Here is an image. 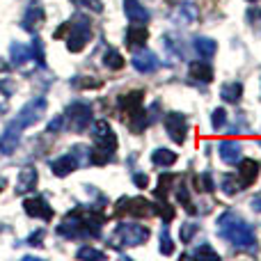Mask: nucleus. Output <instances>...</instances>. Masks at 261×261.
Returning a JSON list of instances; mask_svg holds the SVG:
<instances>
[{
	"mask_svg": "<svg viewBox=\"0 0 261 261\" xmlns=\"http://www.w3.org/2000/svg\"><path fill=\"white\" fill-rule=\"evenodd\" d=\"M218 229L220 236L234 243L236 248H254L257 245V236H254L252 227L245 220H241L236 213H222L218 220Z\"/></svg>",
	"mask_w": 261,
	"mask_h": 261,
	"instance_id": "obj_2",
	"label": "nucleus"
},
{
	"mask_svg": "<svg viewBox=\"0 0 261 261\" xmlns=\"http://www.w3.org/2000/svg\"><path fill=\"white\" fill-rule=\"evenodd\" d=\"M259 176V163L252 158H241L239 161V186L241 188H248L257 181Z\"/></svg>",
	"mask_w": 261,
	"mask_h": 261,
	"instance_id": "obj_9",
	"label": "nucleus"
},
{
	"mask_svg": "<svg viewBox=\"0 0 261 261\" xmlns=\"http://www.w3.org/2000/svg\"><path fill=\"white\" fill-rule=\"evenodd\" d=\"M199 190H204V193H213L216 190V186H213V179H211V174H202L199 176Z\"/></svg>",
	"mask_w": 261,
	"mask_h": 261,
	"instance_id": "obj_35",
	"label": "nucleus"
},
{
	"mask_svg": "<svg viewBox=\"0 0 261 261\" xmlns=\"http://www.w3.org/2000/svg\"><path fill=\"white\" fill-rule=\"evenodd\" d=\"M92 138H94L96 147L106 149V151H110V153L117 149V135H115V130L110 128V124L103 122V119H99V122L92 126Z\"/></svg>",
	"mask_w": 261,
	"mask_h": 261,
	"instance_id": "obj_7",
	"label": "nucleus"
},
{
	"mask_svg": "<svg viewBox=\"0 0 261 261\" xmlns=\"http://www.w3.org/2000/svg\"><path fill=\"white\" fill-rule=\"evenodd\" d=\"M9 53H12V62L14 64H23L32 55V50L28 48V46H23V44H12L9 46Z\"/></svg>",
	"mask_w": 261,
	"mask_h": 261,
	"instance_id": "obj_23",
	"label": "nucleus"
},
{
	"mask_svg": "<svg viewBox=\"0 0 261 261\" xmlns=\"http://www.w3.org/2000/svg\"><path fill=\"white\" fill-rule=\"evenodd\" d=\"M147 37H149V32L144 28V23H133L126 30V46L128 48H140V46H144Z\"/></svg>",
	"mask_w": 261,
	"mask_h": 261,
	"instance_id": "obj_15",
	"label": "nucleus"
},
{
	"mask_svg": "<svg viewBox=\"0 0 261 261\" xmlns=\"http://www.w3.org/2000/svg\"><path fill=\"white\" fill-rule=\"evenodd\" d=\"M195 50H197L202 58H211L218 50V44L213 39H208V37H197V39H195Z\"/></svg>",
	"mask_w": 261,
	"mask_h": 261,
	"instance_id": "obj_22",
	"label": "nucleus"
},
{
	"mask_svg": "<svg viewBox=\"0 0 261 261\" xmlns=\"http://www.w3.org/2000/svg\"><path fill=\"white\" fill-rule=\"evenodd\" d=\"M110 158H113V153L106 151V149H101V147L90 149V163H94V165H106Z\"/></svg>",
	"mask_w": 261,
	"mask_h": 261,
	"instance_id": "obj_25",
	"label": "nucleus"
},
{
	"mask_svg": "<svg viewBox=\"0 0 261 261\" xmlns=\"http://www.w3.org/2000/svg\"><path fill=\"white\" fill-rule=\"evenodd\" d=\"M176 202L184 204V206L188 208V213H193V204H190V197H188V188H186L184 184L176 188Z\"/></svg>",
	"mask_w": 261,
	"mask_h": 261,
	"instance_id": "obj_30",
	"label": "nucleus"
},
{
	"mask_svg": "<svg viewBox=\"0 0 261 261\" xmlns=\"http://www.w3.org/2000/svg\"><path fill=\"white\" fill-rule=\"evenodd\" d=\"M174 161H176V153L170 151V149H165V147L156 149V151L151 153V163L158 165V167H170Z\"/></svg>",
	"mask_w": 261,
	"mask_h": 261,
	"instance_id": "obj_20",
	"label": "nucleus"
},
{
	"mask_svg": "<svg viewBox=\"0 0 261 261\" xmlns=\"http://www.w3.org/2000/svg\"><path fill=\"white\" fill-rule=\"evenodd\" d=\"M46 115V99L44 96H35L32 101H28L21 108V113L9 122V126L5 128V133L0 135V151L3 153H14V149L21 142V130L37 124Z\"/></svg>",
	"mask_w": 261,
	"mask_h": 261,
	"instance_id": "obj_1",
	"label": "nucleus"
},
{
	"mask_svg": "<svg viewBox=\"0 0 261 261\" xmlns=\"http://www.w3.org/2000/svg\"><path fill=\"white\" fill-rule=\"evenodd\" d=\"M218 149H220V158L225 163H229V165H236V163L241 161L243 147H241V142H236V140H222Z\"/></svg>",
	"mask_w": 261,
	"mask_h": 261,
	"instance_id": "obj_14",
	"label": "nucleus"
},
{
	"mask_svg": "<svg viewBox=\"0 0 261 261\" xmlns=\"http://www.w3.org/2000/svg\"><path fill=\"white\" fill-rule=\"evenodd\" d=\"M195 234H197V225H193V222H186V225L181 227V241H184V243H188L190 236H195Z\"/></svg>",
	"mask_w": 261,
	"mask_h": 261,
	"instance_id": "obj_34",
	"label": "nucleus"
},
{
	"mask_svg": "<svg viewBox=\"0 0 261 261\" xmlns=\"http://www.w3.org/2000/svg\"><path fill=\"white\" fill-rule=\"evenodd\" d=\"M170 184H174V176L172 174H161L158 179V186H156V197L158 199H167V193H170Z\"/></svg>",
	"mask_w": 261,
	"mask_h": 261,
	"instance_id": "obj_24",
	"label": "nucleus"
},
{
	"mask_svg": "<svg viewBox=\"0 0 261 261\" xmlns=\"http://www.w3.org/2000/svg\"><path fill=\"white\" fill-rule=\"evenodd\" d=\"M76 257L78 259H99V261H103L106 259V252H101V250H94V248H81L76 252Z\"/></svg>",
	"mask_w": 261,
	"mask_h": 261,
	"instance_id": "obj_27",
	"label": "nucleus"
},
{
	"mask_svg": "<svg viewBox=\"0 0 261 261\" xmlns=\"http://www.w3.org/2000/svg\"><path fill=\"white\" fill-rule=\"evenodd\" d=\"M161 67V62H158L156 53H151V50H138V53L133 55V69L140 73H149V71H156V69Z\"/></svg>",
	"mask_w": 261,
	"mask_h": 261,
	"instance_id": "obj_11",
	"label": "nucleus"
},
{
	"mask_svg": "<svg viewBox=\"0 0 261 261\" xmlns=\"http://www.w3.org/2000/svg\"><path fill=\"white\" fill-rule=\"evenodd\" d=\"M122 213H130L135 218H151L156 216V204L144 197H122L117 202V216Z\"/></svg>",
	"mask_w": 261,
	"mask_h": 261,
	"instance_id": "obj_5",
	"label": "nucleus"
},
{
	"mask_svg": "<svg viewBox=\"0 0 261 261\" xmlns=\"http://www.w3.org/2000/svg\"><path fill=\"white\" fill-rule=\"evenodd\" d=\"M165 128H167L170 138L174 140L176 144H184L186 133H188V119H186L181 113H170L165 117Z\"/></svg>",
	"mask_w": 261,
	"mask_h": 261,
	"instance_id": "obj_8",
	"label": "nucleus"
},
{
	"mask_svg": "<svg viewBox=\"0 0 261 261\" xmlns=\"http://www.w3.org/2000/svg\"><path fill=\"white\" fill-rule=\"evenodd\" d=\"M195 257H208V259H220L218 257V252L213 248H208V245H199L197 250H195Z\"/></svg>",
	"mask_w": 261,
	"mask_h": 261,
	"instance_id": "obj_36",
	"label": "nucleus"
},
{
	"mask_svg": "<svg viewBox=\"0 0 261 261\" xmlns=\"http://www.w3.org/2000/svg\"><path fill=\"white\" fill-rule=\"evenodd\" d=\"M35 188H37V170L35 167H23L21 174H18V181H16V193L23 195Z\"/></svg>",
	"mask_w": 261,
	"mask_h": 261,
	"instance_id": "obj_16",
	"label": "nucleus"
},
{
	"mask_svg": "<svg viewBox=\"0 0 261 261\" xmlns=\"http://www.w3.org/2000/svg\"><path fill=\"white\" fill-rule=\"evenodd\" d=\"M30 50L35 53V60H37V62H39V64H46V58H44V50H41V39H39V37H35V39H32Z\"/></svg>",
	"mask_w": 261,
	"mask_h": 261,
	"instance_id": "obj_32",
	"label": "nucleus"
},
{
	"mask_svg": "<svg viewBox=\"0 0 261 261\" xmlns=\"http://www.w3.org/2000/svg\"><path fill=\"white\" fill-rule=\"evenodd\" d=\"M64 119H67V126L73 130V133H81V130H85L90 126L92 122V108L90 103H83V101H78V103H71L67 108V113H64Z\"/></svg>",
	"mask_w": 261,
	"mask_h": 261,
	"instance_id": "obj_6",
	"label": "nucleus"
},
{
	"mask_svg": "<svg viewBox=\"0 0 261 261\" xmlns=\"http://www.w3.org/2000/svg\"><path fill=\"white\" fill-rule=\"evenodd\" d=\"M174 252V243H172L170 234H167V229L161 231V254H165V257H170V254Z\"/></svg>",
	"mask_w": 261,
	"mask_h": 261,
	"instance_id": "obj_29",
	"label": "nucleus"
},
{
	"mask_svg": "<svg viewBox=\"0 0 261 261\" xmlns=\"http://www.w3.org/2000/svg\"><path fill=\"white\" fill-rule=\"evenodd\" d=\"M41 236H44V231H41V229H39V231H35V234H32L30 239H28V243H30V245H35V248H37V245H41V243H39V241H41Z\"/></svg>",
	"mask_w": 261,
	"mask_h": 261,
	"instance_id": "obj_38",
	"label": "nucleus"
},
{
	"mask_svg": "<svg viewBox=\"0 0 261 261\" xmlns=\"http://www.w3.org/2000/svg\"><path fill=\"white\" fill-rule=\"evenodd\" d=\"M133 181H135V186H140V188H147V184H149V179L144 174H135Z\"/></svg>",
	"mask_w": 261,
	"mask_h": 261,
	"instance_id": "obj_39",
	"label": "nucleus"
},
{
	"mask_svg": "<svg viewBox=\"0 0 261 261\" xmlns=\"http://www.w3.org/2000/svg\"><path fill=\"white\" fill-rule=\"evenodd\" d=\"M142 96H144V92H142V90L128 92L126 96H119V108H122V110H124V113H126V115H133V113H138L140 103H142Z\"/></svg>",
	"mask_w": 261,
	"mask_h": 261,
	"instance_id": "obj_18",
	"label": "nucleus"
},
{
	"mask_svg": "<svg viewBox=\"0 0 261 261\" xmlns=\"http://www.w3.org/2000/svg\"><path fill=\"white\" fill-rule=\"evenodd\" d=\"M78 165H81V161H78L76 149H73L71 153H67V156H60L58 161L50 163V170H53L55 176H67V174H71L73 170H78Z\"/></svg>",
	"mask_w": 261,
	"mask_h": 261,
	"instance_id": "obj_12",
	"label": "nucleus"
},
{
	"mask_svg": "<svg viewBox=\"0 0 261 261\" xmlns=\"http://www.w3.org/2000/svg\"><path fill=\"white\" fill-rule=\"evenodd\" d=\"M44 18H46L44 7H41L39 3H30L28 5V9H25V16H23V30L35 32L37 28L44 23Z\"/></svg>",
	"mask_w": 261,
	"mask_h": 261,
	"instance_id": "obj_13",
	"label": "nucleus"
},
{
	"mask_svg": "<svg viewBox=\"0 0 261 261\" xmlns=\"http://www.w3.org/2000/svg\"><path fill=\"white\" fill-rule=\"evenodd\" d=\"M190 78H195V81L199 83H211L213 81V69L208 62H193L190 64Z\"/></svg>",
	"mask_w": 261,
	"mask_h": 261,
	"instance_id": "obj_19",
	"label": "nucleus"
},
{
	"mask_svg": "<svg viewBox=\"0 0 261 261\" xmlns=\"http://www.w3.org/2000/svg\"><path fill=\"white\" fill-rule=\"evenodd\" d=\"M124 12L133 23H147L149 21V12L140 5V0H124Z\"/></svg>",
	"mask_w": 261,
	"mask_h": 261,
	"instance_id": "obj_17",
	"label": "nucleus"
},
{
	"mask_svg": "<svg viewBox=\"0 0 261 261\" xmlns=\"http://www.w3.org/2000/svg\"><path fill=\"white\" fill-rule=\"evenodd\" d=\"M73 3H81V5H85V7H90L92 12H101V9H103V5H101V0H73Z\"/></svg>",
	"mask_w": 261,
	"mask_h": 261,
	"instance_id": "obj_37",
	"label": "nucleus"
},
{
	"mask_svg": "<svg viewBox=\"0 0 261 261\" xmlns=\"http://www.w3.org/2000/svg\"><path fill=\"white\" fill-rule=\"evenodd\" d=\"M113 241H119L122 245H144L149 241V229L144 225H135V222H122L117 225L115 229V239ZM115 243V245H119Z\"/></svg>",
	"mask_w": 261,
	"mask_h": 261,
	"instance_id": "obj_3",
	"label": "nucleus"
},
{
	"mask_svg": "<svg viewBox=\"0 0 261 261\" xmlns=\"http://www.w3.org/2000/svg\"><path fill=\"white\" fill-rule=\"evenodd\" d=\"M225 122H227V113H225V110H222V108H216V110H213V115H211V126L218 130V128L225 126Z\"/></svg>",
	"mask_w": 261,
	"mask_h": 261,
	"instance_id": "obj_31",
	"label": "nucleus"
},
{
	"mask_svg": "<svg viewBox=\"0 0 261 261\" xmlns=\"http://www.w3.org/2000/svg\"><path fill=\"white\" fill-rule=\"evenodd\" d=\"M92 39V23L85 16L76 18L73 23H69V37H67V48L71 53H78L87 46V41Z\"/></svg>",
	"mask_w": 261,
	"mask_h": 261,
	"instance_id": "obj_4",
	"label": "nucleus"
},
{
	"mask_svg": "<svg viewBox=\"0 0 261 261\" xmlns=\"http://www.w3.org/2000/svg\"><path fill=\"white\" fill-rule=\"evenodd\" d=\"M222 188H225L227 195H234V193H239L241 190V186L236 184L234 176H225V179H222Z\"/></svg>",
	"mask_w": 261,
	"mask_h": 261,
	"instance_id": "obj_33",
	"label": "nucleus"
},
{
	"mask_svg": "<svg viewBox=\"0 0 261 261\" xmlns=\"http://www.w3.org/2000/svg\"><path fill=\"white\" fill-rule=\"evenodd\" d=\"M220 96H222V101H227V103H239L241 96H243V85H241V83H229V85L222 87Z\"/></svg>",
	"mask_w": 261,
	"mask_h": 261,
	"instance_id": "obj_21",
	"label": "nucleus"
},
{
	"mask_svg": "<svg viewBox=\"0 0 261 261\" xmlns=\"http://www.w3.org/2000/svg\"><path fill=\"white\" fill-rule=\"evenodd\" d=\"M103 62H106V67L108 69H122L124 67V58H122L119 50H108L106 58H103Z\"/></svg>",
	"mask_w": 261,
	"mask_h": 261,
	"instance_id": "obj_26",
	"label": "nucleus"
},
{
	"mask_svg": "<svg viewBox=\"0 0 261 261\" xmlns=\"http://www.w3.org/2000/svg\"><path fill=\"white\" fill-rule=\"evenodd\" d=\"M156 213L163 218V222H170L174 218V206L165 204V199H161V204H156Z\"/></svg>",
	"mask_w": 261,
	"mask_h": 261,
	"instance_id": "obj_28",
	"label": "nucleus"
},
{
	"mask_svg": "<svg viewBox=\"0 0 261 261\" xmlns=\"http://www.w3.org/2000/svg\"><path fill=\"white\" fill-rule=\"evenodd\" d=\"M23 211L28 213L30 218H41V220H50L53 218V208L46 204V199L41 197H32L23 202Z\"/></svg>",
	"mask_w": 261,
	"mask_h": 261,
	"instance_id": "obj_10",
	"label": "nucleus"
},
{
	"mask_svg": "<svg viewBox=\"0 0 261 261\" xmlns=\"http://www.w3.org/2000/svg\"><path fill=\"white\" fill-rule=\"evenodd\" d=\"M250 3H254V0H250Z\"/></svg>",
	"mask_w": 261,
	"mask_h": 261,
	"instance_id": "obj_40",
	"label": "nucleus"
}]
</instances>
